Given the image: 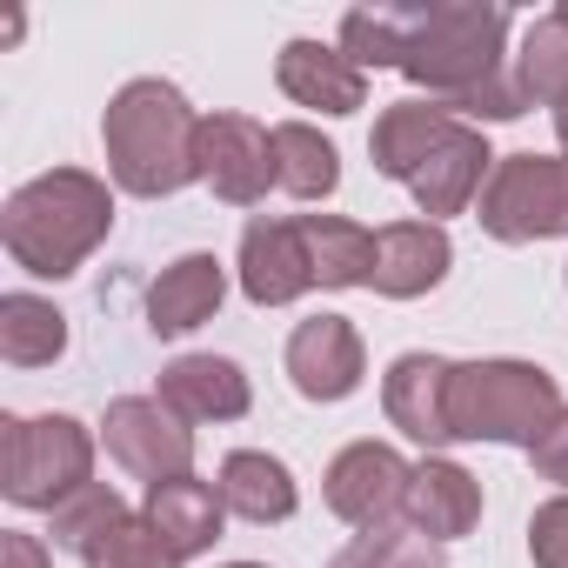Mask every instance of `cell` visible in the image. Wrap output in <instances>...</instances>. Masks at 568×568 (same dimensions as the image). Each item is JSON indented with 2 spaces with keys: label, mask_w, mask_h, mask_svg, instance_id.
<instances>
[{
  "label": "cell",
  "mask_w": 568,
  "mask_h": 568,
  "mask_svg": "<svg viewBox=\"0 0 568 568\" xmlns=\"http://www.w3.org/2000/svg\"><path fill=\"white\" fill-rule=\"evenodd\" d=\"M448 267H455L448 227H435V221H388V227H375V281H368V288L382 302L435 295L448 281Z\"/></svg>",
  "instance_id": "13"
},
{
  "label": "cell",
  "mask_w": 568,
  "mask_h": 568,
  "mask_svg": "<svg viewBox=\"0 0 568 568\" xmlns=\"http://www.w3.org/2000/svg\"><path fill=\"white\" fill-rule=\"evenodd\" d=\"M274 187L295 201H328L342 187V154L322 128L308 121H281L274 128Z\"/></svg>",
  "instance_id": "23"
},
{
  "label": "cell",
  "mask_w": 568,
  "mask_h": 568,
  "mask_svg": "<svg viewBox=\"0 0 568 568\" xmlns=\"http://www.w3.org/2000/svg\"><path fill=\"white\" fill-rule=\"evenodd\" d=\"M114 234V194L101 174L88 168H54L34 174L8 194L0 207V241H8L14 267H28L34 281H68L81 274V261Z\"/></svg>",
  "instance_id": "2"
},
{
  "label": "cell",
  "mask_w": 568,
  "mask_h": 568,
  "mask_svg": "<svg viewBox=\"0 0 568 568\" xmlns=\"http://www.w3.org/2000/svg\"><path fill=\"white\" fill-rule=\"evenodd\" d=\"M408 475H415V462H402L388 442H348L322 475V501H328V515H342L362 535L395 528V515L408 501Z\"/></svg>",
  "instance_id": "8"
},
{
  "label": "cell",
  "mask_w": 568,
  "mask_h": 568,
  "mask_svg": "<svg viewBox=\"0 0 568 568\" xmlns=\"http://www.w3.org/2000/svg\"><path fill=\"white\" fill-rule=\"evenodd\" d=\"M161 402L187 428H201V422H241L254 408V382L227 355H174L161 368Z\"/></svg>",
  "instance_id": "17"
},
{
  "label": "cell",
  "mask_w": 568,
  "mask_h": 568,
  "mask_svg": "<svg viewBox=\"0 0 568 568\" xmlns=\"http://www.w3.org/2000/svg\"><path fill=\"white\" fill-rule=\"evenodd\" d=\"M481 234L501 247L568 241V161L561 154H501L481 187Z\"/></svg>",
  "instance_id": "6"
},
{
  "label": "cell",
  "mask_w": 568,
  "mask_h": 568,
  "mask_svg": "<svg viewBox=\"0 0 568 568\" xmlns=\"http://www.w3.org/2000/svg\"><path fill=\"white\" fill-rule=\"evenodd\" d=\"M402 521H408L415 535H428V541L448 548V541L475 535V521H481V481H475L462 462H448V455H422L415 475H408Z\"/></svg>",
  "instance_id": "15"
},
{
  "label": "cell",
  "mask_w": 568,
  "mask_h": 568,
  "mask_svg": "<svg viewBox=\"0 0 568 568\" xmlns=\"http://www.w3.org/2000/svg\"><path fill=\"white\" fill-rule=\"evenodd\" d=\"M495 161H501V154L488 148V134L462 121V128H455V134H448V141H442L428 161H422V174L408 181V194H415L422 221H435V227H442L448 214H462V207H468V201L488 187Z\"/></svg>",
  "instance_id": "16"
},
{
  "label": "cell",
  "mask_w": 568,
  "mask_h": 568,
  "mask_svg": "<svg viewBox=\"0 0 568 568\" xmlns=\"http://www.w3.org/2000/svg\"><path fill=\"white\" fill-rule=\"evenodd\" d=\"M448 382H455L448 355H428V348L395 355L388 375H382V415H388V428L408 435V442H422L428 455L448 448L455 442V428H448Z\"/></svg>",
  "instance_id": "12"
},
{
  "label": "cell",
  "mask_w": 568,
  "mask_h": 568,
  "mask_svg": "<svg viewBox=\"0 0 568 568\" xmlns=\"http://www.w3.org/2000/svg\"><path fill=\"white\" fill-rule=\"evenodd\" d=\"M0 355L8 368H48L68 355V315L48 302V295H0Z\"/></svg>",
  "instance_id": "24"
},
{
  "label": "cell",
  "mask_w": 568,
  "mask_h": 568,
  "mask_svg": "<svg viewBox=\"0 0 568 568\" xmlns=\"http://www.w3.org/2000/svg\"><path fill=\"white\" fill-rule=\"evenodd\" d=\"M214 488H221L227 515H241V521H254V528L288 521V515L302 508V488H295L288 462L267 455V448H234V455L221 462V481H214Z\"/></svg>",
  "instance_id": "21"
},
{
  "label": "cell",
  "mask_w": 568,
  "mask_h": 568,
  "mask_svg": "<svg viewBox=\"0 0 568 568\" xmlns=\"http://www.w3.org/2000/svg\"><path fill=\"white\" fill-rule=\"evenodd\" d=\"M94 481V428L74 415H8L0 422V495L14 508H61Z\"/></svg>",
  "instance_id": "5"
},
{
  "label": "cell",
  "mask_w": 568,
  "mask_h": 568,
  "mask_svg": "<svg viewBox=\"0 0 568 568\" xmlns=\"http://www.w3.org/2000/svg\"><path fill=\"white\" fill-rule=\"evenodd\" d=\"M462 121L442 108V101H428V94H408V101H395V108H382L375 114V134H368V154H375V174H388V181H415L422 174V161L455 134Z\"/></svg>",
  "instance_id": "19"
},
{
  "label": "cell",
  "mask_w": 568,
  "mask_h": 568,
  "mask_svg": "<svg viewBox=\"0 0 568 568\" xmlns=\"http://www.w3.org/2000/svg\"><path fill=\"white\" fill-rule=\"evenodd\" d=\"M0 568H54V555H48V541H41V535L8 528V535H0Z\"/></svg>",
  "instance_id": "32"
},
{
  "label": "cell",
  "mask_w": 568,
  "mask_h": 568,
  "mask_svg": "<svg viewBox=\"0 0 568 568\" xmlns=\"http://www.w3.org/2000/svg\"><path fill=\"white\" fill-rule=\"evenodd\" d=\"M555 141H561V161H568V101L555 108Z\"/></svg>",
  "instance_id": "33"
},
{
  "label": "cell",
  "mask_w": 568,
  "mask_h": 568,
  "mask_svg": "<svg viewBox=\"0 0 568 568\" xmlns=\"http://www.w3.org/2000/svg\"><path fill=\"white\" fill-rule=\"evenodd\" d=\"M201 121L207 114H194L174 81H161V74L128 81L101 114V148H108L114 187L134 201H168L187 181H201Z\"/></svg>",
  "instance_id": "1"
},
{
  "label": "cell",
  "mask_w": 568,
  "mask_h": 568,
  "mask_svg": "<svg viewBox=\"0 0 568 568\" xmlns=\"http://www.w3.org/2000/svg\"><path fill=\"white\" fill-rule=\"evenodd\" d=\"M81 568H181V555L154 535V521L148 515H121L108 535H94L88 548H81Z\"/></svg>",
  "instance_id": "27"
},
{
  "label": "cell",
  "mask_w": 568,
  "mask_h": 568,
  "mask_svg": "<svg viewBox=\"0 0 568 568\" xmlns=\"http://www.w3.org/2000/svg\"><path fill=\"white\" fill-rule=\"evenodd\" d=\"M281 368H288V382H295L302 402L335 408V402H348V395L362 388V375H368L362 328H355L348 315H315V322H302V328L288 335Z\"/></svg>",
  "instance_id": "9"
},
{
  "label": "cell",
  "mask_w": 568,
  "mask_h": 568,
  "mask_svg": "<svg viewBox=\"0 0 568 568\" xmlns=\"http://www.w3.org/2000/svg\"><path fill=\"white\" fill-rule=\"evenodd\" d=\"M201 181L227 207H254L274 187V128L254 114H207L201 121Z\"/></svg>",
  "instance_id": "10"
},
{
  "label": "cell",
  "mask_w": 568,
  "mask_h": 568,
  "mask_svg": "<svg viewBox=\"0 0 568 568\" xmlns=\"http://www.w3.org/2000/svg\"><path fill=\"white\" fill-rule=\"evenodd\" d=\"M241 295L254 308H288L315 288V261L302 241V221H281V214H254L241 227Z\"/></svg>",
  "instance_id": "11"
},
{
  "label": "cell",
  "mask_w": 568,
  "mask_h": 568,
  "mask_svg": "<svg viewBox=\"0 0 568 568\" xmlns=\"http://www.w3.org/2000/svg\"><path fill=\"white\" fill-rule=\"evenodd\" d=\"M528 462H535V475H541V481H555V488L568 495V408H561V415H555V428L528 448Z\"/></svg>",
  "instance_id": "31"
},
{
  "label": "cell",
  "mask_w": 568,
  "mask_h": 568,
  "mask_svg": "<svg viewBox=\"0 0 568 568\" xmlns=\"http://www.w3.org/2000/svg\"><path fill=\"white\" fill-rule=\"evenodd\" d=\"M508 14L481 8V0H435L415 21V41L402 54V74L428 94V101H462L481 81H495L508 68Z\"/></svg>",
  "instance_id": "4"
},
{
  "label": "cell",
  "mask_w": 568,
  "mask_h": 568,
  "mask_svg": "<svg viewBox=\"0 0 568 568\" xmlns=\"http://www.w3.org/2000/svg\"><path fill=\"white\" fill-rule=\"evenodd\" d=\"M561 388L541 362H515V355H488V362H455L448 382V428L455 442H495V448H535L555 415H561Z\"/></svg>",
  "instance_id": "3"
},
{
  "label": "cell",
  "mask_w": 568,
  "mask_h": 568,
  "mask_svg": "<svg viewBox=\"0 0 568 568\" xmlns=\"http://www.w3.org/2000/svg\"><path fill=\"white\" fill-rule=\"evenodd\" d=\"M121 515H128L121 488H108V481H88V488H81L74 501H61V508H54V541L81 555V548H88L94 535H108V528H114Z\"/></svg>",
  "instance_id": "29"
},
{
  "label": "cell",
  "mask_w": 568,
  "mask_h": 568,
  "mask_svg": "<svg viewBox=\"0 0 568 568\" xmlns=\"http://www.w3.org/2000/svg\"><path fill=\"white\" fill-rule=\"evenodd\" d=\"M141 515H148L154 535L187 561V555H207V548L221 541L227 501H221L214 481H201V475H174V481H154V488H148V508H141Z\"/></svg>",
  "instance_id": "20"
},
{
  "label": "cell",
  "mask_w": 568,
  "mask_h": 568,
  "mask_svg": "<svg viewBox=\"0 0 568 568\" xmlns=\"http://www.w3.org/2000/svg\"><path fill=\"white\" fill-rule=\"evenodd\" d=\"M528 561L535 568H568V495H548L528 515Z\"/></svg>",
  "instance_id": "30"
},
{
  "label": "cell",
  "mask_w": 568,
  "mask_h": 568,
  "mask_svg": "<svg viewBox=\"0 0 568 568\" xmlns=\"http://www.w3.org/2000/svg\"><path fill=\"white\" fill-rule=\"evenodd\" d=\"M515 81L528 94V108H561L568 101V14H541L528 34H521V54H515Z\"/></svg>",
  "instance_id": "25"
},
{
  "label": "cell",
  "mask_w": 568,
  "mask_h": 568,
  "mask_svg": "<svg viewBox=\"0 0 568 568\" xmlns=\"http://www.w3.org/2000/svg\"><path fill=\"white\" fill-rule=\"evenodd\" d=\"M101 442L108 455L134 475V481H174V475H194V428L161 402V395H121L108 402L101 415Z\"/></svg>",
  "instance_id": "7"
},
{
  "label": "cell",
  "mask_w": 568,
  "mask_h": 568,
  "mask_svg": "<svg viewBox=\"0 0 568 568\" xmlns=\"http://www.w3.org/2000/svg\"><path fill=\"white\" fill-rule=\"evenodd\" d=\"M561 281H568V267H561Z\"/></svg>",
  "instance_id": "35"
},
{
  "label": "cell",
  "mask_w": 568,
  "mask_h": 568,
  "mask_svg": "<svg viewBox=\"0 0 568 568\" xmlns=\"http://www.w3.org/2000/svg\"><path fill=\"white\" fill-rule=\"evenodd\" d=\"M328 568H448V548L428 541V535H415V528L402 521V528H368V535H355Z\"/></svg>",
  "instance_id": "28"
},
{
  "label": "cell",
  "mask_w": 568,
  "mask_h": 568,
  "mask_svg": "<svg viewBox=\"0 0 568 568\" xmlns=\"http://www.w3.org/2000/svg\"><path fill=\"white\" fill-rule=\"evenodd\" d=\"M422 8H348L342 14V54L368 74V68H402L408 41H415Z\"/></svg>",
  "instance_id": "26"
},
{
  "label": "cell",
  "mask_w": 568,
  "mask_h": 568,
  "mask_svg": "<svg viewBox=\"0 0 568 568\" xmlns=\"http://www.w3.org/2000/svg\"><path fill=\"white\" fill-rule=\"evenodd\" d=\"M274 81L295 108H315V114H362L368 108V74L342 54V41H288L274 54Z\"/></svg>",
  "instance_id": "14"
},
{
  "label": "cell",
  "mask_w": 568,
  "mask_h": 568,
  "mask_svg": "<svg viewBox=\"0 0 568 568\" xmlns=\"http://www.w3.org/2000/svg\"><path fill=\"white\" fill-rule=\"evenodd\" d=\"M308 261H315V288H368L375 281V227L348 214H295Z\"/></svg>",
  "instance_id": "22"
},
{
  "label": "cell",
  "mask_w": 568,
  "mask_h": 568,
  "mask_svg": "<svg viewBox=\"0 0 568 568\" xmlns=\"http://www.w3.org/2000/svg\"><path fill=\"white\" fill-rule=\"evenodd\" d=\"M221 568H267V561H221Z\"/></svg>",
  "instance_id": "34"
},
{
  "label": "cell",
  "mask_w": 568,
  "mask_h": 568,
  "mask_svg": "<svg viewBox=\"0 0 568 568\" xmlns=\"http://www.w3.org/2000/svg\"><path fill=\"white\" fill-rule=\"evenodd\" d=\"M227 302V267L214 254H181L154 274V288H148V328L161 342H181L194 335L201 322H214Z\"/></svg>",
  "instance_id": "18"
}]
</instances>
